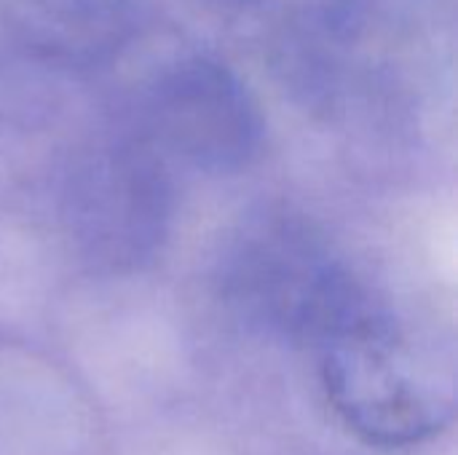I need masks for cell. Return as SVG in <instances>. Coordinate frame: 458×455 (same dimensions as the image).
<instances>
[]
</instances>
